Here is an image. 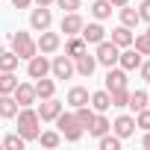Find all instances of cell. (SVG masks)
Masks as SVG:
<instances>
[{
  "label": "cell",
  "mask_w": 150,
  "mask_h": 150,
  "mask_svg": "<svg viewBox=\"0 0 150 150\" xmlns=\"http://www.w3.org/2000/svg\"><path fill=\"white\" fill-rule=\"evenodd\" d=\"M15 121H18V135L24 138V141H35L38 138V124H41V118H38V112L33 109V106H21L18 109V115H15Z\"/></svg>",
  "instance_id": "6da1fadb"
},
{
  "label": "cell",
  "mask_w": 150,
  "mask_h": 150,
  "mask_svg": "<svg viewBox=\"0 0 150 150\" xmlns=\"http://www.w3.org/2000/svg\"><path fill=\"white\" fill-rule=\"evenodd\" d=\"M53 124H56V129H59V135H62L65 141H80V138H83V132H86V129L80 127V121L74 118V112H65V109L56 115V121H53Z\"/></svg>",
  "instance_id": "7a4b0ae2"
},
{
  "label": "cell",
  "mask_w": 150,
  "mask_h": 150,
  "mask_svg": "<svg viewBox=\"0 0 150 150\" xmlns=\"http://www.w3.org/2000/svg\"><path fill=\"white\" fill-rule=\"evenodd\" d=\"M9 41H12V50L18 53V59H33L35 53H38V47H35V38L30 35V33H24V30H18V33H12L9 35Z\"/></svg>",
  "instance_id": "3957f363"
},
{
  "label": "cell",
  "mask_w": 150,
  "mask_h": 150,
  "mask_svg": "<svg viewBox=\"0 0 150 150\" xmlns=\"http://www.w3.org/2000/svg\"><path fill=\"white\" fill-rule=\"evenodd\" d=\"M97 50H94V59H97V65H103V68H112V65H118V53H121V47L118 44H112L109 38H103L100 44H94Z\"/></svg>",
  "instance_id": "277c9868"
},
{
  "label": "cell",
  "mask_w": 150,
  "mask_h": 150,
  "mask_svg": "<svg viewBox=\"0 0 150 150\" xmlns=\"http://www.w3.org/2000/svg\"><path fill=\"white\" fill-rule=\"evenodd\" d=\"M50 74H53V80H71L74 74V59L65 53V56H53L50 59Z\"/></svg>",
  "instance_id": "5b68a950"
},
{
  "label": "cell",
  "mask_w": 150,
  "mask_h": 150,
  "mask_svg": "<svg viewBox=\"0 0 150 150\" xmlns=\"http://www.w3.org/2000/svg\"><path fill=\"white\" fill-rule=\"evenodd\" d=\"M50 24H53V12H50V6H35V9L30 12V27H33V33L50 30Z\"/></svg>",
  "instance_id": "8992f818"
},
{
  "label": "cell",
  "mask_w": 150,
  "mask_h": 150,
  "mask_svg": "<svg viewBox=\"0 0 150 150\" xmlns=\"http://www.w3.org/2000/svg\"><path fill=\"white\" fill-rule=\"evenodd\" d=\"M35 47H38V53H56L59 47H62V35L59 33H50V30H41L38 33V38H35Z\"/></svg>",
  "instance_id": "52a82bcc"
},
{
  "label": "cell",
  "mask_w": 150,
  "mask_h": 150,
  "mask_svg": "<svg viewBox=\"0 0 150 150\" xmlns=\"http://www.w3.org/2000/svg\"><path fill=\"white\" fill-rule=\"evenodd\" d=\"M27 74H30V80L47 77V74H50V59H47V53H35L33 59H27Z\"/></svg>",
  "instance_id": "ba28073f"
},
{
  "label": "cell",
  "mask_w": 150,
  "mask_h": 150,
  "mask_svg": "<svg viewBox=\"0 0 150 150\" xmlns=\"http://www.w3.org/2000/svg\"><path fill=\"white\" fill-rule=\"evenodd\" d=\"M112 132L124 141V138H129V135H135V118L132 115H118L115 121H112Z\"/></svg>",
  "instance_id": "9c48e42d"
},
{
  "label": "cell",
  "mask_w": 150,
  "mask_h": 150,
  "mask_svg": "<svg viewBox=\"0 0 150 150\" xmlns=\"http://www.w3.org/2000/svg\"><path fill=\"white\" fill-rule=\"evenodd\" d=\"M141 59H144V56H141V53H138L135 47H124V50L118 53V65H121V68H124L127 74H129V71H138Z\"/></svg>",
  "instance_id": "30bf717a"
},
{
  "label": "cell",
  "mask_w": 150,
  "mask_h": 150,
  "mask_svg": "<svg viewBox=\"0 0 150 150\" xmlns=\"http://www.w3.org/2000/svg\"><path fill=\"white\" fill-rule=\"evenodd\" d=\"M38 118H41V124H50V121H56V115L62 112V103L56 100V97H47V100H41L38 103Z\"/></svg>",
  "instance_id": "8fae6325"
},
{
  "label": "cell",
  "mask_w": 150,
  "mask_h": 150,
  "mask_svg": "<svg viewBox=\"0 0 150 150\" xmlns=\"http://www.w3.org/2000/svg\"><path fill=\"white\" fill-rule=\"evenodd\" d=\"M83 15L80 12H65L62 15V24H59V30L65 33V35H80V30H83Z\"/></svg>",
  "instance_id": "7c38bea8"
},
{
  "label": "cell",
  "mask_w": 150,
  "mask_h": 150,
  "mask_svg": "<svg viewBox=\"0 0 150 150\" xmlns=\"http://www.w3.org/2000/svg\"><path fill=\"white\" fill-rule=\"evenodd\" d=\"M74 71H77L80 77H86V80H88L91 74L97 71V59H94V56H91V53L86 50V53H80L77 59H74Z\"/></svg>",
  "instance_id": "4fadbf2b"
},
{
  "label": "cell",
  "mask_w": 150,
  "mask_h": 150,
  "mask_svg": "<svg viewBox=\"0 0 150 150\" xmlns=\"http://www.w3.org/2000/svg\"><path fill=\"white\" fill-rule=\"evenodd\" d=\"M80 35H83V41H86V44H100V41L106 38V30H103V24H100V21H94V24H83Z\"/></svg>",
  "instance_id": "5bb4252c"
},
{
  "label": "cell",
  "mask_w": 150,
  "mask_h": 150,
  "mask_svg": "<svg viewBox=\"0 0 150 150\" xmlns=\"http://www.w3.org/2000/svg\"><path fill=\"white\" fill-rule=\"evenodd\" d=\"M115 88H127V71L121 65H112L106 71V91H115Z\"/></svg>",
  "instance_id": "9a60e30c"
},
{
  "label": "cell",
  "mask_w": 150,
  "mask_h": 150,
  "mask_svg": "<svg viewBox=\"0 0 150 150\" xmlns=\"http://www.w3.org/2000/svg\"><path fill=\"white\" fill-rule=\"evenodd\" d=\"M12 97L18 100V106H33L38 97H35V88H33V83H18L15 86V91H12Z\"/></svg>",
  "instance_id": "2e32d148"
},
{
  "label": "cell",
  "mask_w": 150,
  "mask_h": 150,
  "mask_svg": "<svg viewBox=\"0 0 150 150\" xmlns=\"http://www.w3.org/2000/svg\"><path fill=\"white\" fill-rule=\"evenodd\" d=\"M88 97H91V91H88L86 86H71L65 100H68V106L77 109V106H86V103H88Z\"/></svg>",
  "instance_id": "e0dca14e"
},
{
  "label": "cell",
  "mask_w": 150,
  "mask_h": 150,
  "mask_svg": "<svg viewBox=\"0 0 150 150\" xmlns=\"http://www.w3.org/2000/svg\"><path fill=\"white\" fill-rule=\"evenodd\" d=\"M88 106H91L94 112H109V109H112V97H109V91H106V88H100V91H91V97H88Z\"/></svg>",
  "instance_id": "ac0fdd59"
},
{
  "label": "cell",
  "mask_w": 150,
  "mask_h": 150,
  "mask_svg": "<svg viewBox=\"0 0 150 150\" xmlns=\"http://www.w3.org/2000/svg\"><path fill=\"white\" fill-rule=\"evenodd\" d=\"M109 129H112V121L106 118V112H97V115H94V121H91V127H88L86 132H88V135H94V138H100V135H106Z\"/></svg>",
  "instance_id": "d6986e66"
},
{
  "label": "cell",
  "mask_w": 150,
  "mask_h": 150,
  "mask_svg": "<svg viewBox=\"0 0 150 150\" xmlns=\"http://www.w3.org/2000/svg\"><path fill=\"white\" fill-rule=\"evenodd\" d=\"M109 41H112V44H118L121 50H124V47H132V30L121 24V27H115V30H112Z\"/></svg>",
  "instance_id": "ffe728a7"
},
{
  "label": "cell",
  "mask_w": 150,
  "mask_h": 150,
  "mask_svg": "<svg viewBox=\"0 0 150 150\" xmlns=\"http://www.w3.org/2000/svg\"><path fill=\"white\" fill-rule=\"evenodd\" d=\"M33 88H35V97H38V100L56 97V83H53V80H47V77H38V80L33 83Z\"/></svg>",
  "instance_id": "44dd1931"
},
{
  "label": "cell",
  "mask_w": 150,
  "mask_h": 150,
  "mask_svg": "<svg viewBox=\"0 0 150 150\" xmlns=\"http://www.w3.org/2000/svg\"><path fill=\"white\" fill-rule=\"evenodd\" d=\"M18 100L12 97V94H0V118H6V121H12L15 115H18Z\"/></svg>",
  "instance_id": "7402d4cb"
},
{
  "label": "cell",
  "mask_w": 150,
  "mask_h": 150,
  "mask_svg": "<svg viewBox=\"0 0 150 150\" xmlns=\"http://www.w3.org/2000/svg\"><path fill=\"white\" fill-rule=\"evenodd\" d=\"M88 50V44L83 41V35H68V41H65V53L71 56V59H77L80 53H86Z\"/></svg>",
  "instance_id": "603a6c76"
},
{
  "label": "cell",
  "mask_w": 150,
  "mask_h": 150,
  "mask_svg": "<svg viewBox=\"0 0 150 150\" xmlns=\"http://www.w3.org/2000/svg\"><path fill=\"white\" fill-rule=\"evenodd\" d=\"M112 3L109 0H94L91 3V15H94V21H106V18H112Z\"/></svg>",
  "instance_id": "cb8c5ba5"
},
{
  "label": "cell",
  "mask_w": 150,
  "mask_h": 150,
  "mask_svg": "<svg viewBox=\"0 0 150 150\" xmlns=\"http://www.w3.org/2000/svg\"><path fill=\"white\" fill-rule=\"evenodd\" d=\"M94 115H97V112H94V109H91L88 103H86V106H77V109H74V118L80 121V127H83V129H88V127H91Z\"/></svg>",
  "instance_id": "d4e9b609"
},
{
  "label": "cell",
  "mask_w": 150,
  "mask_h": 150,
  "mask_svg": "<svg viewBox=\"0 0 150 150\" xmlns=\"http://www.w3.org/2000/svg\"><path fill=\"white\" fill-rule=\"evenodd\" d=\"M118 15H121V24H124V27H129V30H132V27H138V21H141V18H138V9H132L129 3H127V6H121V9H118Z\"/></svg>",
  "instance_id": "484cf974"
},
{
  "label": "cell",
  "mask_w": 150,
  "mask_h": 150,
  "mask_svg": "<svg viewBox=\"0 0 150 150\" xmlns=\"http://www.w3.org/2000/svg\"><path fill=\"white\" fill-rule=\"evenodd\" d=\"M35 141H38L41 147H50V150H53V147L62 144V135H59V129H44V132H38Z\"/></svg>",
  "instance_id": "4316f807"
},
{
  "label": "cell",
  "mask_w": 150,
  "mask_h": 150,
  "mask_svg": "<svg viewBox=\"0 0 150 150\" xmlns=\"http://www.w3.org/2000/svg\"><path fill=\"white\" fill-rule=\"evenodd\" d=\"M15 86H18L15 71H0V94H12Z\"/></svg>",
  "instance_id": "83f0119b"
},
{
  "label": "cell",
  "mask_w": 150,
  "mask_h": 150,
  "mask_svg": "<svg viewBox=\"0 0 150 150\" xmlns=\"http://www.w3.org/2000/svg\"><path fill=\"white\" fill-rule=\"evenodd\" d=\"M18 53L15 50H0V71H18Z\"/></svg>",
  "instance_id": "f1b7e54d"
},
{
  "label": "cell",
  "mask_w": 150,
  "mask_h": 150,
  "mask_svg": "<svg viewBox=\"0 0 150 150\" xmlns=\"http://www.w3.org/2000/svg\"><path fill=\"white\" fill-rule=\"evenodd\" d=\"M127 106L132 109V112H141V109H147V91H129V100H127Z\"/></svg>",
  "instance_id": "f546056e"
},
{
  "label": "cell",
  "mask_w": 150,
  "mask_h": 150,
  "mask_svg": "<svg viewBox=\"0 0 150 150\" xmlns=\"http://www.w3.org/2000/svg\"><path fill=\"white\" fill-rule=\"evenodd\" d=\"M132 47H135L141 56H150V33H138V35H132Z\"/></svg>",
  "instance_id": "4dcf8cb0"
},
{
  "label": "cell",
  "mask_w": 150,
  "mask_h": 150,
  "mask_svg": "<svg viewBox=\"0 0 150 150\" xmlns=\"http://www.w3.org/2000/svg\"><path fill=\"white\" fill-rule=\"evenodd\" d=\"M97 141H100V150H121V138H118L112 129H109L106 135H100Z\"/></svg>",
  "instance_id": "1f68e13d"
},
{
  "label": "cell",
  "mask_w": 150,
  "mask_h": 150,
  "mask_svg": "<svg viewBox=\"0 0 150 150\" xmlns=\"http://www.w3.org/2000/svg\"><path fill=\"white\" fill-rule=\"evenodd\" d=\"M109 97H112V106L124 109L127 100H129V86H127V88H115V91H109Z\"/></svg>",
  "instance_id": "d6a6232c"
},
{
  "label": "cell",
  "mask_w": 150,
  "mask_h": 150,
  "mask_svg": "<svg viewBox=\"0 0 150 150\" xmlns=\"http://www.w3.org/2000/svg\"><path fill=\"white\" fill-rule=\"evenodd\" d=\"M24 144H27V141H24L18 132H9V135L3 138V147H6V150H24Z\"/></svg>",
  "instance_id": "836d02e7"
},
{
  "label": "cell",
  "mask_w": 150,
  "mask_h": 150,
  "mask_svg": "<svg viewBox=\"0 0 150 150\" xmlns=\"http://www.w3.org/2000/svg\"><path fill=\"white\" fill-rule=\"evenodd\" d=\"M135 129H150V106L147 109H141V112H135Z\"/></svg>",
  "instance_id": "e575fe53"
},
{
  "label": "cell",
  "mask_w": 150,
  "mask_h": 150,
  "mask_svg": "<svg viewBox=\"0 0 150 150\" xmlns=\"http://www.w3.org/2000/svg\"><path fill=\"white\" fill-rule=\"evenodd\" d=\"M56 6L62 12H77V9H83V0H56Z\"/></svg>",
  "instance_id": "d590c367"
},
{
  "label": "cell",
  "mask_w": 150,
  "mask_h": 150,
  "mask_svg": "<svg viewBox=\"0 0 150 150\" xmlns=\"http://www.w3.org/2000/svg\"><path fill=\"white\" fill-rule=\"evenodd\" d=\"M138 74H141V80H144V83H150V56H144V59H141Z\"/></svg>",
  "instance_id": "8d00e7d4"
},
{
  "label": "cell",
  "mask_w": 150,
  "mask_h": 150,
  "mask_svg": "<svg viewBox=\"0 0 150 150\" xmlns=\"http://www.w3.org/2000/svg\"><path fill=\"white\" fill-rule=\"evenodd\" d=\"M138 18H141V21H147V24H150V0H144V3H141V6H138Z\"/></svg>",
  "instance_id": "74e56055"
},
{
  "label": "cell",
  "mask_w": 150,
  "mask_h": 150,
  "mask_svg": "<svg viewBox=\"0 0 150 150\" xmlns=\"http://www.w3.org/2000/svg\"><path fill=\"white\" fill-rule=\"evenodd\" d=\"M12 6H15V9H30L33 0H12Z\"/></svg>",
  "instance_id": "f35d334b"
},
{
  "label": "cell",
  "mask_w": 150,
  "mask_h": 150,
  "mask_svg": "<svg viewBox=\"0 0 150 150\" xmlns=\"http://www.w3.org/2000/svg\"><path fill=\"white\" fill-rule=\"evenodd\" d=\"M33 3H35V6H53L56 0H33Z\"/></svg>",
  "instance_id": "ab89813d"
},
{
  "label": "cell",
  "mask_w": 150,
  "mask_h": 150,
  "mask_svg": "<svg viewBox=\"0 0 150 150\" xmlns=\"http://www.w3.org/2000/svg\"><path fill=\"white\" fill-rule=\"evenodd\" d=\"M109 3H112L115 9H121V6H127V3H129V0H109Z\"/></svg>",
  "instance_id": "60d3db41"
},
{
  "label": "cell",
  "mask_w": 150,
  "mask_h": 150,
  "mask_svg": "<svg viewBox=\"0 0 150 150\" xmlns=\"http://www.w3.org/2000/svg\"><path fill=\"white\" fill-rule=\"evenodd\" d=\"M141 144H144V147H147V150H150V129H147V132H144V141H141Z\"/></svg>",
  "instance_id": "b9f144b4"
},
{
  "label": "cell",
  "mask_w": 150,
  "mask_h": 150,
  "mask_svg": "<svg viewBox=\"0 0 150 150\" xmlns=\"http://www.w3.org/2000/svg\"><path fill=\"white\" fill-rule=\"evenodd\" d=\"M147 106H150V91H147Z\"/></svg>",
  "instance_id": "7bdbcfd3"
},
{
  "label": "cell",
  "mask_w": 150,
  "mask_h": 150,
  "mask_svg": "<svg viewBox=\"0 0 150 150\" xmlns=\"http://www.w3.org/2000/svg\"><path fill=\"white\" fill-rule=\"evenodd\" d=\"M147 33H150V30H147Z\"/></svg>",
  "instance_id": "ee69618b"
}]
</instances>
